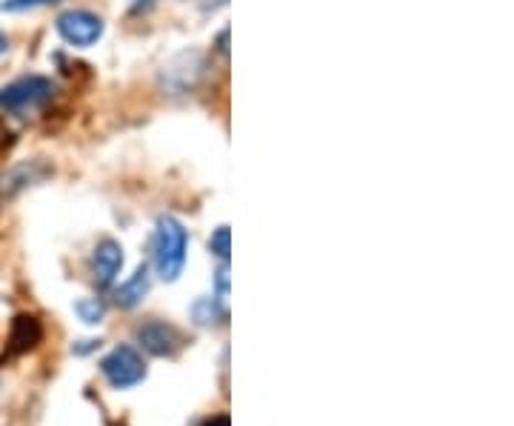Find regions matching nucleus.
Wrapping results in <instances>:
<instances>
[{
	"label": "nucleus",
	"mask_w": 514,
	"mask_h": 426,
	"mask_svg": "<svg viewBox=\"0 0 514 426\" xmlns=\"http://www.w3.org/2000/svg\"><path fill=\"white\" fill-rule=\"evenodd\" d=\"M186 249H189V235L180 224L178 218L163 215L155 224V235H152V264L158 278L166 284L178 281L183 266H186Z\"/></svg>",
	"instance_id": "1"
},
{
	"label": "nucleus",
	"mask_w": 514,
	"mask_h": 426,
	"mask_svg": "<svg viewBox=\"0 0 514 426\" xmlns=\"http://www.w3.org/2000/svg\"><path fill=\"white\" fill-rule=\"evenodd\" d=\"M100 375L109 381L112 389H132L146 381L149 369H146V361L140 355L135 346L123 344L115 346L103 361H100Z\"/></svg>",
	"instance_id": "3"
},
{
	"label": "nucleus",
	"mask_w": 514,
	"mask_h": 426,
	"mask_svg": "<svg viewBox=\"0 0 514 426\" xmlns=\"http://www.w3.org/2000/svg\"><path fill=\"white\" fill-rule=\"evenodd\" d=\"M46 175H52V169L40 161L15 163V166L3 169V172H0V203L12 201L15 195H20L23 189L40 183Z\"/></svg>",
	"instance_id": "6"
},
{
	"label": "nucleus",
	"mask_w": 514,
	"mask_h": 426,
	"mask_svg": "<svg viewBox=\"0 0 514 426\" xmlns=\"http://www.w3.org/2000/svg\"><path fill=\"white\" fill-rule=\"evenodd\" d=\"M49 3H58V0H3L0 9L3 12H26V9H40V6H49Z\"/></svg>",
	"instance_id": "12"
},
{
	"label": "nucleus",
	"mask_w": 514,
	"mask_h": 426,
	"mask_svg": "<svg viewBox=\"0 0 514 426\" xmlns=\"http://www.w3.org/2000/svg\"><path fill=\"white\" fill-rule=\"evenodd\" d=\"M209 249H212V255L220 258V264H226L229 261V226H218L215 232H212V238H209Z\"/></svg>",
	"instance_id": "11"
},
{
	"label": "nucleus",
	"mask_w": 514,
	"mask_h": 426,
	"mask_svg": "<svg viewBox=\"0 0 514 426\" xmlns=\"http://www.w3.org/2000/svg\"><path fill=\"white\" fill-rule=\"evenodd\" d=\"M135 341L155 358H175L183 346V335L166 321H146L135 329Z\"/></svg>",
	"instance_id": "5"
},
{
	"label": "nucleus",
	"mask_w": 514,
	"mask_h": 426,
	"mask_svg": "<svg viewBox=\"0 0 514 426\" xmlns=\"http://www.w3.org/2000/svg\"><path fill=\"white\" fill-rule=\"evenodd\" d=\"M120 266H123V246L112 238H103L95 252H92V278L100 289H109L118 278Z\"/></svg>",
	"instance_id": "7"
},
{
	"label": "nucleus",
	"mask_w": 514,
	"mask_h": 426,
	"mask_svg": "<svg viewBox=\"0 0 514 426\" xmlns=\"http://www.w3.org/2000/svg\"><path fill=\"white\" fill-rule=\"evenodd\" d=\"M6 49H9V38L0 32V55H6Z\"/></svg>",
	"instance_id": "15"
},
{
	"label": "nucleus",
	"mask_w": 514,
	"mask_h": 426,
	"mask_svg": "<svg viewBox=\"0 0 514 426\" xmlns=\"http://www.w3.org/2000/svg\"><path fill=\"white\" fill-rule=\"evenodd\" d=\"M43 338V326L35 315H18L15 324H12V335H9V344L12 352H29L35 349Z\"/></svg>",
	"instance_id": "9"
},
{
	"label": "nucleus",
	"mask_w": 514,
	"mask_h": 426,
	"mask_svg": "<svg viewBox=\"0 0 514 426\" xmlns=\"http://www.w3.org/2000/svg\"><path fill=\"white\" fill-rule=\"evenodd\" d=\"M52 98H55V83L43 75H26V78L0 86V109L12 115L43 109Z\"/></svg>",
	"instance_id": "2"
},
{
	"label": "nucleus",
	"mask_w": 514,
	"mask_h": 426,
	"mask_svg": "<svg viewBox=\"0 0 514 426\" xmlns=\"http://www.w3.org/2000/svg\"><path fill=\"white\" fill-rule=\"evenodd\" d=\"M75 312H78V318L83 321V324L95 326L103 321V315H106V306H103V301H98V298H83V301L75 304Z\"/></svg>",
	"instance_id": "10"
},
{
	"label": "nucleus",
	"mask_w": 514,
	"mask_h": 426,
	"mask_svg": "<svg viewBox=\"0 0 514 426\" xmlns=\"http://www.w3.org/2000/svg\"><path fill=\"white\" fill-rule=\"evenodd\" d=\"M98 346L100 341H80V346H75L72 352H75V355H86V352H92V349H98Z\"/></svg>",
	"instance_id": "13"
},
{
	"label": "nucleus",
	"mask_w": 514,
	"mask_h": 426,
	"mask_svg": "<svg viewBox=\"0 0 514 426\" xmlns=\"http://www.w3.org/2000/svg\"><path fill=\"white\" fill-rule=\"evenodd\" d=\"M58 35L72 46H95L103 38V18L89 9H69L55 21Z\"/></svg>",
	"instance_id": "4"
},
{
	"label": "nucleus",
	"mask_w": 514,
	"mask_h": 426,
	"mask_svg": "<svg viewBox=\"0 0 514 426\" xmlns=\"http://www.w3.org/2000/svg\"><path fill=\"white\" fill-rule=\"evenodd\" d=\"M203 426H232V424H229V415H215V418H209Z\"/></svg>",
	"instance_id": "14"
},
{
	"label": "nucleus",
	"mask_w": 514,
	"mask_h": 426,
	"mask_svg": "<svg viewBox=\"0 0 514 426\" xmlns=\"http://www.w3.org/2000/svg\"><path fill=\"white\" fill-rule=\"evenodd\" d=\"M149 286H152L149 266H138L135 275L115 289V304H118L120 309H135V306L143 304V298L149 295Z\"/></svg>",
	"instance_id": "8"
}]
</instances>
